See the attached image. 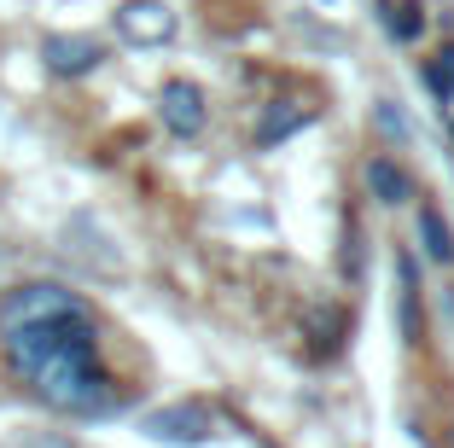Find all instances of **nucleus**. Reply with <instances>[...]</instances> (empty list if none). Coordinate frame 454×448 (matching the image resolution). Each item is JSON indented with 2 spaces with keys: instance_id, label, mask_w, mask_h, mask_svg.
I'll list each match as a JSON object with an SVG mask.
<instances>
[{
  "instance_id": "6",
  "label": "nucleus",
  "mask_w": 454,
  "mask_h": 448,
  "mask_svg": "<svg viewBox=\"0 0 454 448\" xmlns=\"http://www.w3.org/2000/svg\"><path fill=\"white\" fill-rule=\"evenodd\" d=\"M146 436H158V443H204L210 436V413L199 402H175V408L146 413Z\"/></svg>"
},
{
  "instance_id": "13",
  "label": "nucleus",
  "mask_w": 454,
  "mask_h": 448,
  "mask_svg": "<svg viewBox=\"0 0 454 448\" xmlns=\"http://www.w3.org/2000/svg\"><path fill=\"white\" fill-rule=\"evenodd\" d=\"M373 117H379V129H385V134H396V140H408V122H402V111H390V106H379V111H373Z\"/></svg>"
},
{
  "instance_id": "4",
  "label": "nucleus",
  "mask_w": 454,
  "mask_h": 448,
  "mask_svg": "<svg viewBox=\"0 0 454 448\" xmlns=\"http://www.w3.org/2000/svg\"><path fill=\"white\" fill-rule=\"evenodd\" d=\"M117 35L134 47H163L175 35V12L163 0H122L117 6Z\"/></svg>"
},
{
  "instance_id": "8",
  "label": "nucleus",
  "mask_w": 454,
  "mask_h": 448,
  "mask_svg": "<svg viewBox=\"0 0 454 448\" xmlns=\"http://www.w3.org/2000/svg\"><path fill=\"white\" fill-rule=\"evenodd\" d=\"M309 117H315V111H309V106H292V99L268 106V111H262V122H256V145H280L286 134L309 129Z\"/></svg>"
},
{
  "instance_id": "2",
  "label": "nucleus",
  "mask_w": 454,
  "mask_h": 448,
  "mask_svg": "<svg viewBox=\"0 0 454 448\" xmlns=\"http://www.w3.org/2000/svg\"><path fill=\"white\" fill-rule=\"evenodd\" d=\"M70 309H88L76 291L53 286V279H29V286H12L0 297V332L24 326V320H47V315H70Z\"/></svg>"
},
{
  "instance_id": "9",
  "label": "nucleus",
  "mask_w": 454,
  "mask_h": 448,
  "mask_svg": "<svg viewBox=\"0 0 454 448\" xmlns=\"http://www.w3.org/2000/svg\"><path fill=\"white\" fill-rule=\"evenodd\" d=\"M367 186H373L379 204H408V198H414V181H408V169H396L390 158H373V163H367Z\"/></svg>"
},
{
  "instance_id": "5",
  "label": "nucleus",
  "mask_w": 454,
  "mask_h": 448,
  "mask_svg": "<svg viewBox=\"0 0 454 448\" xmlns=\"http://www.w3.org/2000/svg\"><path fill=\"white\" fill-rule=\"evenodd\" d=\"M41 59H47L53 76H88V70H99L106 47L94 35H47L41 41Z\"/></svg>"
},
{
  "instance_id": "1",
  "label": "nucleus",
  "mask_w": 454,
  "mask_h": 448,
  "mask_svg": "<svg viewBox=\"0 0 454 448\" xmlns=\"http://www.w3.org/2000/svg\"><path fill=\"white\" fill-rule=\"evenodd\" d=\"M0 350L12 373L59 413H106L111 408V373L99 367V326L88 309L0 332Z\"/></svg>"
},
{
  "instance_id": "10",
  "label": "nucleus",
  "mask_w": 454,
  "mask_h": 448,
  "mask_svg": "<svg viewBox=\"0 0 454 448\" xmlns=\"http://www.w3.org/2000/svg\"><path fill=\"white\" fill-rule=\"evenodd\" d=\"M419 245H426V256H431V263H442V268L454 263V227L442 222V210H437V204H426V210H419Z\"/></svg>"
},
{
  "instance_id": "3",
  "label": "nucleus",
  "mask_w": 454,
  "mask_h": 448,
  "mask_svg": "<svg viewBox=\"0 0 454 448\" xmlns=\"http://www.w3.org/2000/svg\"><path fill=\"white\" fill-rule=\"evenodd\" d=\"M158 111H163V129H169L175 140H199V134H204V122H210V106H204V88H199V82H187V76L163 82V93H158Z\"/></svg>"
},
{
  "instance_id": "12",
  "label": "nucleus",
  "mask_w": 454,
  "mask_h": 448,
  "mask_svg": "<svg viewBox=\"0 0 454 448\" xmlns=\"http://www.w3.org/2000/svg\"><path fill=\"white\" fill-rule=\"evenodd\" d=\"M426 88L437 93V99H454V47H442V53L426 65Z\"/></svg>"
},
{
  "instance_id": "7",
  "label": "nucleus",
  "mask_w": 454,
  "mask_h": 448,
  "mask_svg": "<svg viewBox=\"0 0 454 448\" xmlns=\"http://www.w3.org/2000/svg\"><path fill=\"white\" fill-rule=\"evenodd\" d=\"M402 268V291H396V309H402V343H426V309H419V268L414 256H396Z\"/></svg>"
},
{
  "instance_id": "11",
  "label": "nucleus",
  "mask_w": 454,
  "mask_h": 448,
  "mask_svg": "<svg viewBox=\"0 0 454 448\" xmlns=\"http://www.w3.org/2000/svg\"><path fill=\"white\" fill-rule=\"evenodd\" d=\"M379 18H385V35H396V41H419L426 35L419 6H379Z\"/></svg>"
}]
</instances>
